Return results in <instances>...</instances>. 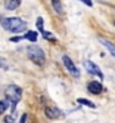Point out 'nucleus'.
<instances>
[{
    "label": "nucleus",
    "instance_id": "obj_1",
    "mask_svg": "<svg viewBox=\"0 0 115 123\" xmlns=\"http://www.w3.org/2000/svg\"><path fill=\"white\" fill-rule=\"evenodd\" d=\"M2 27L12 33H21V31L27 30V22L22 21L21 18H3Z\"/></svg>",
    "mask_w": 115,
    "mask_h": 123
},
{
    "label": "nucleus",
    "instance_id": "obj_2",
    "mask_svg": "<svg viewBox=\"0 0 115 123\" xmlns=\"http://www.w3.org/2000/svg\"><path fill=\"white\" fill-rule=\"evenodd\" d=\"M5 95H6V99L9 102H12V107L15 108L16 104L22 98V89L19 86H16V85H9L5 89Z\"/></svg>",
    "mask_w": 115,
    "mask_h": 123
},
{
    "label": "nucleus",
    "instance_id": "obj_3",
    "mask_svg": "<svg viewBox=\"0 0 115 123\" xmlns=\"http://www.w3.org/2000/svg\"><path fill=\"white\" fill-rule=\"evenodd\" d=\"M27 54H28V56H30V59L33 61V62H35L37 65H43V62H44V52L38 46H35V45L30 46L28 49H27Z\"/></svg>",
    "mask_w": 115,
    "mask_h": 123
},
{
    "label": "nucleus",
    "instance_id": "obj_4",
    "mask_svg": "<svg viewBox=\"0 0 115 123\" xmlns=\"http://www.w3.org/2000/svg\"><path fill=\"white\" fill-rule=\"evenodd\" d=\"M62 62H64V65H65V68L68 70V71L72 74V76H75V77H78L80 76V71L77 70V67H75V64L71 61V58L68 56V55H62Z\"/></svg>",
    "mask_w": 115,
    "mask_h": 123
},
{
    "label": "nucleus",
    "instance_id": "obj_5",
    "mask_svg": "<svg viewBox=\"0 0 115 123\" xmlns=\"http://www.w3.org/2000/svg\"><path fill=\"white\" fill-rule=\"evenodd\" d=\"M84 67H86V70L90 74H93V76H97L99 79H103V74H102V71L99 70V67H97L94 62H92V61H84Z\"/></svg>",
    "mask_w": 115,
    "mask_h": 123
},
{
    "label": "nucleus",
    "instance_id": "obj_6",
    "mask_svg": "<svg viewBox=\"0 0 115 123\" xmlns=\"http://www.w3.org/2000/svg\"><path fill=\"white\" fill-rule=\"evenodd\" d=\"M44 113H46V116L49 119H58V117L62 116V111L59 108H55V107H47L44 110Z\"/></svg>",
    "mask_w": 115,
    "mask_h": 123
},
{
    "label": "nucleus",
    "instance_id": "obj_7",
    "mask_svg": "<svg viewBox=\"0 0 115 123\" xmlns=\"http://www.w3.org/2000/svg\"><path fill=\"white\" fill-rule=\"evenodd\" d=\"M87 89H88V92H90V93L97 95V93L102 92V85L99 82H90V83H88V86H87Z\"/></svg>",
    "mask_w": 115,
    "mask_h": 123
},
{
    "label": "nucleus",
    "instance_id": "obj_8",
    "mask_svg": "<svg viewBox=\"0 0 115 123\" xmlns=\"http://www.w3.org/2000/svg\"><path fill=\"white\" fill-rule=\"evenodd\" d=\"M99 42L102 43V45H103L106 49L109 50V54L115 58V45H114V43H111L109 40H106V39H103V37H99Z\"/></svg>",
    "mask_w": 115,
    "mask_h": 123
},
{
    "label": "nucleus",
    "instance_id": "obj_9",
    "mask_svg": "<svg viewBox=\"0 0 115 123\" xmlns=\"http://www.w3.org/2000/svg\"><path fill=\"white\" fill-rule=\"evenodd\" d=\"M21 5V0H6V9L7 11H15Z\"/></svg>",
    "mask_w": 115,
    "mask_h": 123
},
{
    "label": "nucleus",
    "instance_id": "obj_10",
    "mask_svg": "<svg viewBox=\"0 0 115 123\" xmlns=\"http://www.w3.org/2000/svg\"><path fill=\"white\" fill-rule=\"evenodd\" d=\"M37 37H38V34L35 33V31H27L24 34V39L30 40V42H35V40H37Z\"/></svg>",
    "mask_w": 115,
    "mask_h": 123
},
{
    "label": "nucleus",
    "instance_id": "obj_11",
    "mask_svg": "<svg viewBox=\"0 0 115 123\" xmlns=\"http://www.w3.org/2000/svg\"><path fill=\"white\" fill-rule=\"evenodd\" d=\"M52 5H53V7H55V11H56V13H62L64 12V9H62V5H60V2L59 0H52Z\"/></svg>",
    "mask_w": 115,
    "mask_h": 123
},
{
    "label": "nucleus",
    "instance_id": "obj_12",
    "mask_svg": "<svg viewBox=\"0 0 115 123\" xmlns=\"http://www.w3.org/2000/svg\"><path fill=\"white\" fill-rule=\"evenodd\" d=\"M78 102H80V104H83V105H87V107H90V108H94V107H96V105H94L92 101L84 99V98H78Z\"/></svg>",
    "mask_w": 115,
    "mask_h": 123
},
{
    "label": "nucleus",
    "instance_id": "obj_13",
    "mask_svg": "<svg viewBox=\"0 0 115 123\" xmlns=\"http://www.w3.org/2000/svg\"><path fill=\"white\" fill-rule=\"evenodd\" d=\"M9 101L7 99H5V101H0V114H3L6 110H7V107H9V104H7Z\"/></svg>",
    "mask_w": 115,
    "mask_h": 123
},
{
    "label": "nucleus",
    "instance_id": "obj_14",
    "mask_svg": "<svg viewBox=\"0 0 115 123\" xmlns=\"http://www.w3.org/2000/svg\"><path fill=\"white\" fill-rule=\"evenodd\" d=\"M41 34H43V37H46V39L55 40V37H53V34H52V33H49V31H44V30H41Z\"/></svg>",
    "mask_w": 115,
    "mask_h": 123
},
{
    "label": "nucleus",
    "instance_id": "obj_15",
    "mask_svg": "<svg viewBox=\"0 0 115 123\" xmlns=\"http://www.w3.org/2000/svg\"><path fill=\"white\" fill-rule=\"evenodd\" d=\"M5 123H15V116H6Z\"/></svg>",
    "mask_w": 115,
    "mask_h": 123
},
{
    "label": "nucleus",
    "instance_id": "obj_16",
    "mask_svg": "<svg viewBox=\"0 0 115 123\" xmlns=\"http://www.w3.org/2000/svg\"><path fill=\"white\" fill-rule=\"evenodd\" d=\"M0 67L2 68H5V70H7V62L3 59V58H0Z\"/></svg>",
    "mask_w": 115,
    "mask_h": 123
},
{
    "label": "nucleus",
    "instance_id": "obj_17",
    "mask_svg": "<svg viewBox=\"0 0 115 123\" xmlns=\"http://www.w3.org/2000/svg\"><path fill=\"white\" fill-rule=\"evenodd\" d=\"M80 2H83V3H86L87 6H92L93 3H92V0H80Z\"/></svg>",
    "mask_w": 115,
    "mask_h": 123
},
{
    "label": "nucleus",
    "instance_id": "obj_18",
    "mask_svg": "<svg viewBox=\"0 0 115 123\" xmlns=\"http://www.w3.org/2000/svg\"><path fill=\"white\" fill-rule=\"evenodd\" d=\"M25 120H27V114H22V117H21V122H19V123H25Z\"/></svg>",
    "mask_w": 115,
    "mask_h": 123
},
{
    "label": "nucleus",
    "instance_id": "obj_19",
    "mask_svg": "<svg viewBox=\"0 0 115 123\" xmlns=\"http://www.w3.org/2000/svg\"><path fill=\"white\" fill-rule=\"evenodd\" d=\"M21 37H11V42H19Z\"/></svg>",
    "mask_w": 115,
    "mask_h": 123
},
{
    "label": "nucleus",
    "instance_id": "obj_20",
    "mask_svg": "<svg viewBox=\"0 0 115 123\" xmlns=\"http://www.w3.org/2000/svg\"><path fill=\"white\" fill-rule=\"evenodd\" d=\"M114 25H115V21H114Z\"/></svg>",
    "mask_w": 115,
    "mask_h": 123
}]
</instances>
